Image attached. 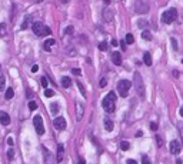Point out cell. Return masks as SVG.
<instances>
[{"mask_svg": "<svg viewBox=\"0 0 183 164\" xmlns=\"http://www.w3.org/2000/svg\"><path fill=\"white\" fill-rule=\"evenodd\" d=\"M103 109L106 113H115V110H116V94H115V91H110L106 97L103 98Z\"/></svg>", "mask_w": 183, "mask_h": 164, "instance_id": "cell-1", "label": "cell"}, {"mask_svg": "<svg viewBox=\"0 0 183 164\" xmlns=\"http://www.w3.org/2000/svg\"><path fill=\"white\" fill-rule=\"evenodd\" d=\"M32 30H33V33L36 34V36H47V34H50V33H52V30H50L47 26L43 25V23H40V21H36V23H33V26H32Z\"/></svg>", "mask_w": 183, "mask_h": 164, "instance_id": "cell-2", "label": "cell"}, {"mask_svg": "<svg viewBox=\"0 0 183 164\" xmlns=\"http://www.w3.org/2000/svg\"><path fill=\"white\" fill-rule=\"evenodd\" d=\"M134 84H136V91L137 94H139V97L142 98V100H145L146 97V93H145V86H143V80H142V76L139 73H134Z\"/></svg>", "mask_w": 183, "mask_h": 164, "instance_id": "cell-3", "label": "cell"}, {"mask_svg": "<svg viewBox=\"0 0 183 164\" xmlns=\"http://www.w3.org/2000/svg\"><path fill=\"white\" fill-rule=\"evenodd\" d=\"M176 17H177V10L176 9H169L162 14V20L166 25H172L176 20Z\"/></svg>", "mask_w": 183, "mask_h": 164, "instance_id": "cell-4", "label": "cell"}, {"mask_svg": "<svg viewBox=\"0 0 183 164\" xmlns=\"http://www.w3.org/2000/svg\"><path fill=\"white\" fill-rule=\"evenodd\" d=\"M130 87H132V83L129 82V80H120L119 82V84H117V90H119V94L122 96V97H126L127 96V93H129Z\"/></svg>", "mask_w": 183, "mask_h": 164, "instance_id": "cell-5", "label": "cell"}, {"mask_svg": "<svg viewBox=\"0 0 183 164\" xmlns=\"http://www.w3.org/2000/svg\"><path fill=\"white\" fill-rule=\"evenodd\" d=\"M33 124H34V128H36V131H37L39 135L45 134V126H43V119H42V116H34Z\"/></svg>", "mask_w": 183, "mask_h": 164, "instance_id": "cell-6", "label": "cell"}, {"mask_svg": "<svg viewBox=\"0 0 183 164\" xmlns=\"http://www.w3.org/2000/svg\"><path fill=\"white\" fill-rule=\"evenodd\" d=\"M53 126L54 128H57V130H64L66 128V120L63 119V117H56L53 120Z\"/></svg>", "mask_w": 183, "mask_h": 164, "instance_id": "cell-7", "label": "cell"}, {"mask_svg": "<svg viewBox=\"0 0 183 164\" xmlns=\"http://www.w3.org/2000/svg\"><path fill=\"white\" fill-rule=\"evenodd\" d=\"M149 10V4L143 2V0H137L136 2V12L137 13H146Z\"/></svg>", "mask_w": 183, "mask_h": 164, "instance_id": "cell-8", "label": "cell"}, {"mask_svg": "<svg viewBox=\"0 0 183 164\" xmlns=\"http://www.w3.org/2000/svg\"><path fill=\"white\" fill-rule=\"evenodd\" d=\"M170 153L172 154H179L180 150H182V143L180 141H177V140H173L170 143Z\"/></svg>", "mask_w": 183, "mask_h": 164, "instance_id": "cell-9", "label": "cell"}, {"mask_svg": "<svg viewBox=\"0 0 183 164\" xmlns=\"http://www.w3.org/2000/svg\"><path fill=\"white\" fill-rule=\"evenodd\" d=\"M0 123L3 126H9L10 124V116L7 113H4V111H0Z\"/></svg>", "mask_w": 183, "mask_h": 164, "instance_id": "cell-10", "label": "cell"}, {"mask_svg": "<svg viewBox=\"0 0 183 164\" xmlns=\"http://www.w3.org/2000/svg\"><path fill=\"white\" fill-rule=\"evenodd\" d=\"M112 60H113V63L116 66H120L122 64V56H120V53L119 51H113L112 53Z\"/></svg>", "mask_w": 183, "mask_h": 164, "instance_id": "cell-11", "label": "cell"}, {"mask_svg": "<svg viewBox=\"0 0 183 164\" xmlns=\"http://www.w3.org/2000/svg\"><path fill=\"white\" fill-rule=\"evenodd\" d=\"M103 123H104V128H106V131H112L113 130V121L109 117H106V119L103 120Z\"/></svg>", "mask_w": 183, "mask_h": 164, "instance_id": "cell-12", "label": "cell"}, {"mask_svg": "<svg viewBox=\"0 0 183 164\" xmlns=\"http://www.w3.org/2000/svg\"><path fill=\"white\" fill-rule=\"evenodd\" d=\"M63 156H64V148H63L62 144H59L57 146V161H62Z\"/></svg>", "mask_w": 183, "mask_h": 164, "instance_id": "cell-13", "label": "cell"}, {"mask_svg": "<svg viewBox=\"0 0 183 164\" xmlns=\"http://www.w3.org/2000/svg\"><path fill=\"white\" fill-rule=\"evenodd\" d=\"M54 43H56V40H54V39H49V40H46L45 41L46 51H50V49H52V46H54Z\"/></svg>", "mask_w": 183, "mask_h": 164, "instance_id": "cell-14", "label": "cell"}, {"mask_svg": "<svg viewBox=\"0 0 183 164\" xmlns=\"http://www.w3.org/2000/svg\"><path fill=\"white\" fill-rule=\"evenodd\" d=\"M72 84V80L69 77H62V86L64 87V89H69Z\"/></svg>", "mask_w": 183, "mask_h": 164, "instance_id": "cell-15", "label": "cell"}, {"mask_svg": "<svg viewBox=\"0 0 183 164\" xmlns=\"http://www.w3.org/2000/svg\"><path fill=\"white\" fill-rule=\"evenodd\" d=\"M143 60H145V64L146 66H152V56L149 53H145L143 56Z\"/></svg>", "mask_w": 183, "mask_h": 164, "instance_id": "cell-16", "label": "cell"}, {"mask_svg": "<svg viewBox=\"0 0 183 164\" xmlns=\"http://www.w3.org/2000/svg\"><path fill=\"white\" fill-rule=\"evenodd\" d=\"M120 148L123 150V151H127L130 148V144L129 141H126V140H123V141H120Z\"/></svg>", "mask_w": 183, "mask_h": 164, "instance_id": "cell-17", "label": "cell"}, {"mask_svg": "<svg viewBox=\"0 0 183 164\" xmlns=\"http://www.w3.org/2000/svg\"><path fill=\"white\" fill-rule=\"evenodd\" d=\"M13 96H14V91H13V89L12 87H9L7 90H6V100H10V98H13Z\"/></svg>", "mask_w": 183, "mask_h": 164, "instance_id": "cell-18", "label": "cell"}, {"mask_svg": "<svg viewBox=\"0 0 183 164\" xmlns=\"http://www.w3.org/2000/svg\"><path fill=\"white\" fill-rule=\"evenodd\" d=\"M50 111H52V114H57L59 113V104L57 103H53V104L50 106Z\"/></svg>", "mask_w": 183, "mask_h": 164, "instance_id": "cell-19", "label": "cell"}, {"mask_svg": "<svg viewBox=\"0 0 183 164\" xmlns=\"http://www.w3.org/2000/svg\"><path fill=\"white\" fill-rule=\"evenodd\" d=\"M6 33H7V30H6V25H4V23H0V37H4L6 36Z\"/></svg>", "mask_w": 183, "mask_h": 164, "instance_id": "cell-20", "label": "cell"}, {"mask_svg": "<svg viewBox=\"0 0 183 164\" xmlns=\"http://www.w3.org/2000/svg\"><path fill=\"white\" fill-rule=\"evenodd\" d=\"M142 37H143L145 40H150V39H152V33H150L149 30H145V32L142 33Z\"/></svg>", "mask_w": 183, "mask_h": 164, "instance_id": "cell-21", "label": "cell"}, {"mask_svg": "<svg viewBox=\"0 0 183 164\" xmlns=\"http://www.w3.org/2000/svg\"><path fill=\"white\" fill-rule=\"evenodd\" d=\"M76 109H77V120H80V119H82V116H83V107L77 104Z\"/></svg>", "mask_w": 183, "mask_h": 164, "instance_id": "cell-22", "label": "cell"}, {"mask_svg": "<svg viewBox=\"0 0 183 164\" xmlns=\"http://www.w3.org/2000/svg\"><path fill=\"white\" fill-rule=\"evenodd\" d=\"M4 86H6V78H4L3 74L0 73V90H3Z\"/></svg>", "mask_w": 183, "mask_h": 164, "instance_id": "cell-23", "label": "cell"}, {"mask_svg": "<svg viewBox=\"0 0 183 164\" xmlns=\"http://www.w3.org/2000/svg\"><path fill=\"white\" fill-rule=\"evenodd\" d=\"M107 43H106V41H102V43H100L99 44V50H102V51H106V50H107Z\"/></svg>", "mask_w": 183, "mask_h": 164, "instance_id": "cell-24", "label": "cell"}, {"mask_svg": "<svg viewBox=\"0 0 183 164\" xmlns=\"http://www.w3.org/2000/svg\"><path fill=\"white\" fill-rule=\"evenodd\" d=\"M45 96H46V97H53V96H54V91L50 90V89H45Z\"/></svg>", "mask_w": 183, "mask_h": 164, "instance_id": "cell-25", "label": "cell"}, {"mask_svg": "<svg viewBox=\"0 0 183 164\" xmlns=\"http://www.w3.org/2000/svg\"><path fill=\"white\" fill-rule=\"evenodd\" d=\"M125 41L127 43V44H132V43L134 41L133 36H132V34H127V36H126V39H125Z\"/></svg>", "mask_w": 183, "mask_h": 164, "instance_id": "cell-26", "label": "cell"}, {"mask_svg": "<svg viewBox=\"0 0 183 164\" xmlns=\"http://www.w3.org/2000/svg\"><path fill=\"white\" fill-rule=\"evenodd\" d=\"M29 109L32 111L36 110V109H37V104H36V101H29Z\"/></svg>", "mask_w": 183, "mask_h": 164, "instance_id": "cell-27", "label": "cell"}, {"mask_svg": "<svg viewBox=\"0 0 183 164\" xmlns=\"http://www.w3.org/2000/svg\"><path fill=\"white\" fill-rule=\"evenodd\" d=\"M29 21H30V17L27 16V17L25 19V21H23V25H21V29H23V30L27 29V25H29Z\"/></svg>", "mask_w": 183, "mask_h": 164, "instance_id": "cell-28", "label": "cell"}, {"mask_svg": "<svg viewBox=\"0 0 183 164\" xmlns=\"http://www.w3.org/2000/svg\"><path fill=\"white\" fill-rule=\"evenodd\" d=\"M177 128H179V134H180V137H182V141H183V123L177 124Z\"/></svg>", "mask_w": 183, "mask_h": 164, "instance_id": "cell-29", "label": "cell"}, {"mask_svg": "<svg viewBox=\"0 0 183 164\" xmlns=\"http://www.w3.org/2000/svg\"><path fill=\"white\" fill-rule=\"evenodd\" d=\"M106 84H107V80H106V78H102V80L99 82V86L102 87V89H103V87H106Z\"/></svg>", "mask_w": 183, "mask_h": 164, "instance_id": "cell-30", "label": "cell"}, {"mask_svg": "<svg viewBox=\"0 0 183 164\" xmlns=\"http://www.w3.org/2000/svg\"><path fill=\"white\" fill-rule=\"evenodd\" d=\"M156 141H158V146H159V147H162V146H163V140H162V137L156 135Z\"/></svg>", "mask_w": 183, "mask_h": 164, "instance_id": "cell-31", "label": "cell"}, {"mask_svg": "<svg viewBox=\"0 0 183 164\" xmlns=\"http://www.w3.org/2000/svg\"><path fill=\"white\" fill-rule=\"evenodd\" d=\"M77 86H79V90L82 91V94H83V96H86V90H84L83 84H80V83H77Z\"/></svg>", "mask_w": 183, "mask_h": 164, "instance_id": "cell-32", "label": "cell"}, {"mask_svg": "<svg viewBox=\"0 0 183 164\" xmlns=\"http://www.w3.org/2000/svg\"><path fill=\"white\" fill-rule=\"evenodd\" d=\"M42 86L45 87V89H47V78L46 77H42Z\"/></svg>", "mask_w": 183, "mask_h": 164, "instance_id": "cell-33", "label": "cell"}, {"mask_svg": "<svg viewBox=\"0 0 183 164\" xmlns=\"http://www.w3.org/2000/svg\"><path fill=\"white\" fill-rule=\"evenodd\" d=\"M7 156H9V158H10V160H12V158H13V156H14V151H13L12 148H10V150H9V151H7Z\"/></svg>", "mask_w": 183, "mask_h": 164, "instance_id": "cell-34", "label": "cell"}, {"mask_svg": "<svg viewBox=\"0 0 183 164\" xmlns=\"http://www.w3.org/2000/svg\"><path fill=\"white\" fill-rule=\"evenodd\" d=\"M142 163H143V164H147V163H150V160H149V158H147L146 156H143V157H142Z\"/></svg>", "mask_w": 183, "mask_h": 164, "instance_id": "cell-35", "label": "cell"}, {"mask_svg": "<svg viewBox=\"0 0 183 164\" xmlns=\"http://www.w3.org/2000/svg\"><path fill=\"white\" fill-rule=\"evenodd\" d=\"M110 44H112V46H113V47H116V46H117V44H119V41H117V40H116V39H112V41H110Z\"/></svg>", "mask_w": 183, "mask_h": 164, "instance_id": "cell-36", "label": "cell"}, {"mask_svg": "<svg viewBox=\"0 0 183 164\" xmlns=\"http://www.w3.org/2000/svg\"><path fill=\"white\" fill-rule=\"evenodd\" d=\"M172 40V44H173V49L177 50V43H176V39H170Z\"/></svg>", "mask_w": 183, "mask_h": 164, "instance_id": "cell-37", "label": "cell"}, {"mask_svg": "<svg viewBox=\"0 0 183 164\" xmlns=\"http://www.w3.org/2000/svg\"><path fill=\"white\" fill-rule=\"evenodd\" d=\"M72 73L76 74V76H79V74H80V69H73V70H72Z\"/></svg>", "mask_w": 183, "mask_h": 164, "instance_id": "cell-38", "label": "cell"}, {"mask_svg": "<svg viewBox=\"0 0 183 164\" xmlns=\"http://www.w3.org/2000/svg\"><path fill=\"white\" fill-rule=\"evenodd\" d=\"M66 33H67V34H72V33H73V27H72V26H69V27L66 29Z\"/></svg>", "mask_w": 183, "mask_h": 164, "instance_id": "cell-39", "label": "cell"}, {"mask_svg": "<svg viewBox=\"0 0 183 164\" xmlns=\"http://www.w3.org/2000/svg\"><path fill=\"white\" fill-rule=\"evenodd\" d=\"M150 128L156 131V130H158V124H156V123H152V124H150Z\"/></svg>", "mask_w": 183, "mask_h": 164, "instance_id": "cell-40", "label": "cell"}, {"mask_svg": "<svg viewBox=\"0 0 183 164\" xmlns=\"http://www.w3.org/2000/svg\"><path fill=\"white\" fill-rule=\"evenodd\" d=\"M37 70H39V66H37V64H34L33 67H32V71H33V73H36Z\"/></svg>", "mask_w": 183, "mask_h": 164, "instance_id": "cell-41", "label": "cell"}, {"mask_svg": "<svg viewBox=\"0 0 183 164\" xmlns=\"http://www.w3.org/2000/svg\"><path fill=\"white\" fill-rule=\"evenodd\" d=\"M7 144H9V146H13V144H14V143H13V139H12V137H9V139H7Z\"/></svg>", "mask_w": 183, "mask_h": 164, "instance_id": "cell-42", "label": "cell"}, {"mask_svg": "<svg viewBox=\"0 0 183 164\" xmlns=\"http://www.w3.org/2000/svg\"><path fill=\"white\" fill-rule=\"evenodd\" d=\"M173 76L177 78V77H179V71H177V70H173Z\"/></svg>", "mask_w": 183, "mask_h": 164, "instance_id": "cell-43", "label": "cell"}, {"mask_svg": "<svg viewBox=\"0 0 183 164\" xmlns=\"http://www.w3.org/2000/svg\"><path fill=\"white\" fill-rule=\"evenodd\" d=\"M143 135V131H137L136 133V137H142Z\"/></svg>", "mask_w": 183, "mask_h": 164, "instance_id": "cell-44", "label": "cell"}, {"mask_svg": "<svg viewBox=\"0 0 183 164\" xmlns=\"http://www.w3.org/2000/svg\"><path fill=\"white\" fill-rule=\"evenodd\" d=\"M120 44H122V49H126V41H122Z\"/></svg>", "mask_w": 183, "mask_h": 164, "instance_id": "cell-45", "label": "cell"}, {"mask_svg": "<svg viewBox=\"0 0 183 164\" xmlns=\"http://www.w3.org/2000/svg\"><path fill=\"white\" fill-rule=\"evenodd\" d=\"M179 113H180V116H182V117H183V106L180 107V111H179Z\"/></svg>", "mask_w": 183, "mask_h": 164, "instance_id": "cell-46", "label": "cell"}, {"mask_svg": "<svg viewBox=\"0 0 183 164\" xmlns=\"http://www.w3.org/2000/svg\"><path fill=\"white\" fill-rule=\"evenodd\" d=\"M127 163H129V164H134L136 161H134V160H127Z\"/></svg>", "mask_w": 183, "mask_h": 164, "instance_id": "cell-47", "label": "cell"}]
</instances>
